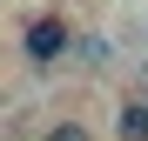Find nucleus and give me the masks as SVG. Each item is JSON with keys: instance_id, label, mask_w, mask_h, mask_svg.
<instances>
[{"instance_id": "20e7f679", "label": "nucleus", "mask_w": 148, "mask_h": 141, "mask_svg": "<svg viewBox=\"0 0 148 141\" xmlns=\"http://www.w3.org/2000/svg\"><path fill=\"white\" fill-rule=\"evenodd\" d=\"M81 67H108V40H94V34H81V54H74Z\"/></svg>"}, {"instance_id": "39448f33", "label": "nucleus", "mask_w": 148, "mask_h": 141, "mask_svg": "<svg viewBox=\"0 0 148 141\" xmlns=\"http://www.w3.org/2000/svg\"><path fill=\"white\" fill-rule=\"evenodd\" d=\"M141 94H148V87H141Z\"/></svg>"}, {"instance_id": "f257e3e1", "label": "nucleus", "mask_w": 148, "mask_h": 141, "mask_svg": "<svg viewBox=\"0 0 148 141\" xmlns=\"http://www.w3.org/2000/svg\"><path fill=\"white\" fill-rule=\"evenodd\" d=\"M74 54H81V27H74L61 7H40V14L20 20V67H27V74H54Z\"/></svg>"}, {"instance_id": "7ed1b4c3", "label": "nucleus", "mask_w": 148, "mask_h": 141, "mask_svg": "<svg viewBox=\"0 0 148 141\" xmlns=\"http://www.w3.org/2000/svg\"><path fill=\"white\" fill-rule=\"evenodd\" d=\"M40 141H94V128L81 121V114H54V121L40 128Z\"/></svg>"}, {"instance_id": "f03ea898", "label": "nucleus", "mask_w": 148, "mask_h": 141, "mask_svg": "<svg viewBox=\"0 0 148 141\" xmlns=\"http://www.w3.org/2000/svg\"><path fill=\"white\" fill-rule=\"evenodd\" d=\"M114 141H148V94H121L114 101Z\"/></svg>"}]
</instances>
